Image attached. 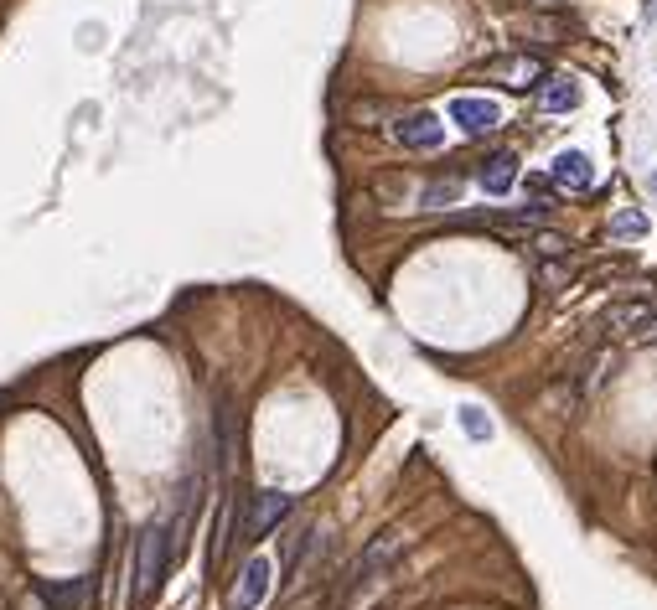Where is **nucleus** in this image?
<instances>
[{
  "label": "nucleus",
  "mask_w": 657,
  "mask_h": 610,
  "mask_svg": "<svg viewBox=\"0 0 657 610\" xmlns=\"http://www.w3.org/2000/svg\"><path fill=\"white\" fill-rule=\"evenodd\" d=\"M171 559H176L171 554V528L166 523H145L140 538H135V585H130V595L135 600H151L161 590Z\"/></svg>",
  "instance_id": "f257e3e1"
},
{
  "label": "nucleus",
  "mask_w": 657,
  "mask_h": 610,
  "mask_svg": "<svg viewBox=\"0 0 657 610\" xmlns=\"http://www.w3.org/2000/svg\"><path fill=\"white\" fill-rule=\"evenodd\" d=\"M290 512H295V497H290V492H275V486H270V492H254V497H249V512H244V538H249V543L270 538Z\"/></svg>",
  "instance_id": "f03ea898"
},
{
  "label": "nucleus",
  "mask_w": 657,
  "mask_h": 610,
  "mask_svg": "<svg viewBox=\"0 0 657 610\" xmlns=\"http://www.w3.org/2000/svg\"><path fill=\"white\" fill-rule=\"evenodd\" d=\"M394 140H399L404 150H440V145H445V125H440V114L414 109V114H404L399 125H394Z\"/></svg>",
  "instance_id": "7ed1b4c3"
},
{
  "label": "nucleus",
  "mask_w": 657,
  "mask_h": 610,
  "mask_svg": "<svg viewBox=\"0 0 657 610\" xmlns=\"http://www.w3.org/2000/svg\"><path fill=\"white\" fill-rule=\"evenodd\" d=\"M451 119H456V130L461 135H492L497 125H502V109L492 104V99H476V94H461L456 104H451Z\"/></svg>",
  "instance_id": "20e7f679"
},
{
  "label": "nucleus",
  "mask_w": 657,
  "mask_h": 610,
  "mask_svg": "<svg viewBox=\"0 0 657 610\" xmlns=\"http://www.w3.org/2000/svg\"><path fill=\"white\" fill-rule=\"evenodd\" d=\"M270 574H275L270 559H259V554H254L244 569H238V585H233V595H228L233 610H259L264 595H270Z\"/></svg>",
  "instance_id": "39448f33"
},
{
  "label": "nucleus",
  "mask_w": 657,
  "mask_h": 610,
  "mask_svg": "<svg viewBox=\"0 0 657 610\" xmlns=\"http://www.w3.org/2000/svg\"><path fill=\"white\" fill-rule=\"evenodd\" d=\"M513 181H518V156L513 150H492V156L476 166V187H482L487 197H507L513 192Z\"/></svg>",
  "instance_id": "423d86ee"
},
{
  "label": "nucleus",
  "mask_w": 657,
  "mask_h": 610,
  "mask_svg": "<svg viewBox=\"0 0 657 610\" xmlns=\"http://www.w3.org/2000/svg\"><path fill=\"white\" fill-rule=\"evenodd\" d=\"M549 176L559 181L564 192H590V187H595V161L585 156V150H559L554 166H549Z\"/></svg>",
  "instance_id": "0eeeda50"
},
{
  "label": "nucleus",
  "mask_w": 657,
  "mask_h": 610,
  "mask_svg": "<svg viewBox=\"0 0 657 610\" xmlns=\"http://www.w3.org/2000/svg\"><path fill=\"white\" fill-rule=\"evenodd\" d=\"M88 590H94V579H47L37 595L47 600V610H83Z\"/></svg>",
  "instance_id": "6e6552de"
},
{
  "label": "nucleus",
  "mask_w": 657,
  "mask_h": 610,
  "mask_svg": "<svg viewBox=\"0 0 657 610\" xmlns=\"http://www.w3.org/2000/svg\"><path fill=\"white\" fill-rule=\"evenodd\" d=\"M399 548H404V538H399V533H383V538H373V548H368V554L357 559V569H352V585H368V579H373L378 569H388V564H394V554H399Z\"/></svg>",
  "instance_id": "1a4fd4ad"
},
{
  "label": "nucleus",
  "mask_w": 657,
  "mask_h": 610,
  "mask_svg": "<svg viewBox=\"0 0 657 610\" xmlns=\"http://www.w3.org/2000/svg\"><path fill=\"white\" fill-rule=\"evenodd\" d=\"M580 104V83L575 78H549L544 88H539V109L544 114H570Z\"/></svg>",
  "instance_id": "9d476101"
},
{
  "label": "nucleus",
  "mask_w": 657,
  "mask_h": 610,
  "mask_svg": "<svg viewBox=\"0 0 657 610\" xmlns=\"http://www.w3.org/2000/svg\"><path fill=\"white\" fill-rule=\"evenodd\" d=\"M497 73L507 78V88L544 83V63H539V57H507V63H497Z\"/></svg>",
  "instance_id": "9b49d317"
},
{
  "label": "nucleus",
  "mask_w": 657,
  "mask_h": 610,
  "mask_svg": "<svg viewBox=\"0 0 657 610\" xmlns=\"http://www.w3.org/2000/svg\"><path fill=\"white\" fill-rule=\"evenodd\" d=\"M652 321V305H616V311L606 316V331H616V337H632V331H642Z\"/></svg>",
  "instance_id": "f8f14e48"
},
{
  "label": "nucleus",
  "mask_w": 657,
  "mask_h": 610,
  "mask_svg": "<svg viewBox=\"0 0 657 610\" xmlns=\"http://www.w3.org/2000/svg\"><path fill=\"white\" fill-rule=\"evenodd\" d=\"M461 430H466V440H476V445H487L492 440V419L476 409V404H466L461 409Z\"/></svg>",
  "instance_id": "ddd939ff"
},
{
  "label": "nucleus",
  "mask_w": 657,
  "mask_h": 610,
  "mask_svg": "<svg viewBox=\"0 0 657 610\" xmlns=\"http://www.w3.org/2000/svg\"><path fill=\"white\" fill-rule=\"evenodd\" d=\"M611 233H616V238H642V233H647V212H637V207H632V212H616Z\"/></svg>",
  "instance_id": "4468645a"
},
{
  "label": "nucleus",
  "mask_w": 657,
  "mask_h": 610,
  "mask_svg": "<svg viewBox=\"0 0 657 610\" xmlns=\"http://www.w3.org/2000/svg\"><path fill=\"white\" fill-rule=\"evenodd\" d=\"M445 202H456V181H435L425 192V207H445Z\"/></svg>",
  "instance_id": "2eb2a0df"
},
{
  "label": "nucleus",
  "mask_w": 657,
  "mask_h": 610,
  "mask_svg": "<svg viewBox=\"0 0 657 610\" xmlns=\"http://www.w3.org/2000/svg\"><path fill=\"white\" fill-rule=\"evenodd\" d=\"M533 243H539L544 254H570V238H559V233H539Z\"/></svg>",
  "instance_id": "dca6fc26"
},
{
  "label": "nucleus",
  "mask_w": 657,
  "mask_h": 610,
  "mask_svg": "<svg viewBox=\"0 0 657 610\" xmlns=\"http://www.w3.org/2000/svg\"><path fill=\"white\" fill-rule=\"evenodd\" d=\"M16 610H47V600H42V595H26V600H21Z\"/></svg>",
  "instance_id": "f3484780"
},
{
  "label": "nucleus",
  "mask_w": 657,
  "mask_h": 610,
  "mask_svg": "<svg viewBox=\"0 0 657 610\" xmlns=\"http://www.w3.org/2000/svg\"><path fill=\"white\" fill-rule=\"evenodd\" d=\"M647 11H657V0H647Z\"/></svg>",
  "instance_id": "a211bd4d"
},
{
  "label": "nucleus",
  "mask_w": 657,
  "mask_h": 610,
  "mask_svg": "<svg viewBox=\"0 0 657 610\" xmlns=\"http://www.w3.org/2000/svg\"><path fill=\"white\" fill-rule=\"evenodd\" d=\"M652 192H657V176H652Z\"/></svg>",
  "instance_id": "6ab92c4d"
}]
</instances>
